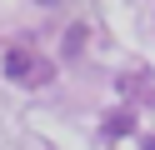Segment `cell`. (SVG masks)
Wrapping results in <instances>:
<instances>
[{
  "instance_id": "obj_1",
  "label": "cell",
  "mask_w": 155,
  "mask_h": 150,
  "mask_svg": "<svg viewBox=\"0 0 155 150\" xmlns=\"http://www.w3.org/2000/svg\"><path fill=\"white\" fill-rule=\"evenodd\" d=\"M5 75L20 80V85H50L55 65L45 55H30V50H5Z\"/></svg>"
},
{
  "instance_id": "obj_2",
  "label": "cell",
  "mask_w": 155,
  "mask_h": 150,
  "mask_svg": "<svg viewBox=\"0 0 155 150\" xmlns=\"http://www.w3.org/2000/svg\"><path fill=\"white\" fill-rule=\"evenodd\" d=\"M130 130H135L130 110H110V115H105V135H130Z\"/></svg>"
},
{
  "instance_id": "obj_3",
  "label": "cell",
  "mask_w": 155,
  "mask_h": 150,
  "mask_svg": "<svg viewBox=\"0 0 155 150\" xmlns=\"http://www.w3.org/2000/svg\"><path fill=\"white\" fill-rule=\"evenodd\" d=\"M80 40H85V30H80V25H75V30H65V50H70V55L80 50Z\"/></svg>"
},
{
  "instance_id": "obj_4",
  "label": "cell",
  "mask_w": 155,
  "mask_h": 150,
  "mask_svg": "<svg viewBox=\"0 0 155 150\" xmlns=\"http://www.w3.org/2000/svg\"><path fill=\"white\" fill-rule=\"evenodd\" d=\"M140 150H155V135H145V140H140Z\"/></svg>"
},
{
  "instance_id": "obj_5",
  "label": "cell",
  "mask_w": 155,
  "mask_h": 150,
  "mask_svg": "<svg viewBox=\"0 0 155 150\" xmlns=\"http://www.w3.org/2000/svg\"><path fill=\"white\" fill-rule=\"evenodd\" d=\"M40 5H60V0H40Z\"/></svg>"
}]
</instances>
